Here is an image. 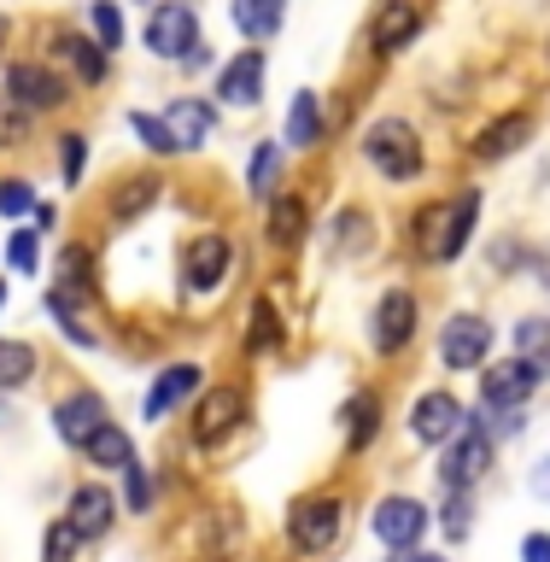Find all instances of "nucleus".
<instances>
[{
  "mask_svg": "<svg viewBox=\"0 0 550 562\" xmlns=\"http://www.w3.org/2000/svg\"><path fill=\"white\" fill-rule=\"evenodd\" d=\"M88 24H94V42H100L105 53L123 47V18H117L112 0H94V7H88Z\"/></svg>",
  "mask_w": 550,
  "mask_h": 562,
  "instance_id": "obj_34",
  "label": "nucleus"
},
{
  "mask_svg": "<svg viewBox=\"0 0 550 562\" xmlns=\"http://www.w3.org/2000/svg\"><path fill=\"white\" fill-rule=\"evenodd\" d=\"M7 258H12V270H18V276H35V235H30V228H18V235H12Z\"/></svg>",
  "mask_w": 550,
  "mask_h": 562,
  "instance_id": "obj_41",
  "label": "nucleus"
},
{
  "mask_svg": "<svg viewBox=\"0 0 550 562\" xmlns=\"http://www.w3.org/2000/svg\"><path fill=\"white\" fill-rule=\"evenodd\" d=\"M534 492H539V498H550V457L534 469Z\"/></svg>",
  "mask_w": 550,
  "mask_h": 562,
  "instance_id": "obj_44",
  "label": "nucleus"
},
{
  "mask_svg": "<svg viewBox=\"0 0 550 562\" xmlns=\"http://www.w3.org/2000/svg\"><path fill=\"white\" fill-rule=\"evenodd\" d=\"M416 30H422V7H416V0H381L375 18H369V42H375V53L411 47Z\"/></svg>",
  "mask_w": 550,
  "mask_h": 562,
  "instance_id": "obj_16",
  "label": "nucleus"
},
{
  "mask_svg": "<svg viewBox=\"0 0 550 562\" xmlns=\"http://www.w3.org/2000/svg\"><path fill=\"white\" fill-rule=\"evenodd\" d=\"M258 94H263V53L246 47L217 70V100L223 105H258Z\"/></svg>",
  "mask_w": 550,
  "mask_h": 562,
  "instance_id": "obj_18",
  "label": "nucleus"
},
{
  "mask_svg": "<svg viewBox=\"0 0 550 562\" xmlns=\"http://www.w3.org/2000/svg\"><path fill=\"white\" fill-rule=\"evenodd\" d=\"M534 386H539L534 369H527L521 358H509V363H486V375H481V398H486V411L509 416V411H521V404L534 398Z\"/></svg>",
  "mask_w": 550,
  "mask_h": 562,
  "instance_id": "obj_11",
  "label": "nucleus"
},
{
  "mask_svg": "<svg viewBox=\"0 0 550 562\" xmlns=\"http://www.w3.org/2000/svg\"><path fill=\"white\" fill-rule=\"evenodd\" d=\"M130 130H135L141 140H147V147H153L158 158L182 153V147H176V135H170V123H165V117H153V112H130Z\"/></svg>",
  "mask_w": 550,
  "mask_h": 562,
  "instance_id": "obj_31",
  "label": "nucleus"
},
{
  "mask_svg": "<svg viewBox=\"0 0 550 562\" xmlns=\"http://www.w3.org/2000/svg\"><path fill=\"white\" fill-rule=\"evenodd\" d=\"M165 123H170L176 147L193 153V147H205V135H211V105H205V100H193V94H182V100H170Z\"/></svg>",
  "mask_w": 550,
  "mask_h": 562,
  "instance_id": "obj_22",
  "label": "nucleus"
},
{
  "mask_svg": "<svg viewBox=\"0 0 550 562\" xmlns=\"http://www.w3.org/2000/svg\"><path fill=\"white\" fill-rule=\"evenodd\" d=\"M416 323H422V305H416V293H381V305H375V323H369V340H375L381 358H399L404 346L416 340Z\"/></svg>",
  "mask_w": 550,
  "mask_h": 562,
  "instance_id": "obj_7",
  "label": "nucleus"
},
{
  "mask_svg": "<svg viewBox=\"0 0 550 562\" xmlns=\"http://www.w3.org/2000/svg\"><path fill=\"white\" fill-rule=\"evenodd\" d=\"M158 188H165L158 176H135V182H123V193L112 200V211H117V217H135V211H147V205L158 200Z\"/></svg>",
  "mask_w": 550,
  "mask_h": 562,
  "instance_id": "obj_32",
  "label": "nucleus"
},
{
  "mask_svg": "<svg viewBox=\"0 0 550 562\" xmlns=\"http://www.w3.org/2000/svg\"><path fill=\"white\" fill-rule=\"evenodd\" d=\"M516 358L534 369L539 381L550 375V323H545V316H527V323L516 328Z\"/></svg>",
  "mask_w": 550,
  "mask_h": 562,
  "instance_id": "obj_24",
  "label": "nucleus"
},
{
  "mask_svg": "<svg viewBox=\"0 0 550 562\" xmlns=\"http://www.w3.org/2000/svg\"><path fill=\"white\" fill-rule=\"evenodd\" d=\"M0 305H7V281H0Z\"/></svg>",
  "mask_w": 550,
  "mask_h": 562,
  "instance_id": "obj_46",
  "label": "nucleus"
},
{
  "mask_svg": "<svg viewBox=\"0 0 550 562\" xmlns=\"http://www.w3.org/2000/svg\"><path fill=\"white\" fill-rule=\"evenodd\" d=\"M340 533H346V498H340V492H311V498H299L288 509V539H293L299 557L334 551Z\"/></svg>",
  "mask_w": 550,
  "mask_h": 562,
  "instance_id": "obj_2",
  "label": "nucleus"
},
{
  "mask_svg": "<svg viewBox=\"0 0 550 562\" xmlns=\"http://www.w3.org/2000/svg\"><path fill=\"white\" fill-rule=\"evenodd\" d=\"M474 217H481V193H474V188H463L457 200H434V205H422V211H416V223H411L416 258H428V263H451V258L469 246Z\"/></svg>",
  "mask_w": 550,
  "mask_h": 562,
  "instance_id": "obj_1",
  "label": "nucleus"
},
{
  "mask_svg": "<svg viewBox=\"0 0 550 562\" xmlns=\"http://www.w3.org/2000/svg\"><path fill=\"white\" fill-rule=\"evenodd\" d=\"M363 153L386 182H416L422 176V135H416V123H404V117H375L369 123Z\"/></svg>",
  "mask_w": 550,
  "mask_h": 562,
  "instance_id": "obj_3",
  "label": "nucleus"
},
{
  "mask_svg": "<svg viewBox=\"0 0 550 562\" xmlns=\"http://www.w3.org/2000/svg\"><path fill=\"white\" fill-rule=\"evenodd\" d=\"M276 176H281V153H276V140H258L252 170H246V193H252V200H270V193H276Z\"/></svg>",
  "mask_w": 550,
  "mask_h": 562,
  "instance_id": "obj_28",
  "label": "nucleus"
},
{
  "mask_svg": "<svg viewBox=\"0 0 550 562\" xmlns=\"http://www.w3.org/2000/svg\"><path fill=\"white\" fill-rule=\"evenodd\" d=\"M486 469H492V434L481 428V416H469L463 434L446 446V457H439V481H446L451 492H469Z\"/></svg>",
  "mask_w": 550,
  "mask_h": 562,
  "instance_id": "obj_4",
  "label": "nucleus"
},
{
  "mask_svg": "<svg viewBox=\"0 0 550 562\" xmlns=\"http://www.w3.org/2000/svg\"><path fill=\"white\" fill-rule=\"evenodd\" d=\"M545 288H550V281H545Z\"/></svg>",
  "mask_w": 550,
  "mask_h": 562,
  "instance_id": "obj_48",
  "label": "nucleus"
},
{
  "mask_svg": "<svg viewBox=\"0 0 550 562\" xmlns=\"http://www.w3.org/2000/svg\"><path fill=\"white\" fill-rule=\"evenodd\" d=\"M270 340H281V316L270 299H258L252 305V334H246V351H270Z\"/></svg>",
  "mask_w": 550,
  "mask_h": 562,
  "instance_id": "obj_35",
  "label": "nucleus"
},
{
  "mask_svg": "<svg viewBox=\"0 0 550 562\" xmlns=\"http://www.w3.org/2000/svg\"><path fill=\"white\" fill-rule=\"evenodd\" d=\"M82 457H88L94 469H130V463H135V439L123 434L117 422H105V428L82 446Z\"/></svg>",
  "mask_w": 550,
  "mask_h": 562,
  "instance_id": "obj_23",
  "label": "nucleus"
},
{
  "mask_svg": "<svg viewBox=\"0 0 550 562\" xmlns=\"http://www.w3.org/2000/svg\"><path fill=\"white\" fill-rule=\"evenodd\" d=\"M0 42H7V18H0Z\"/></svg>",
  "mask_w": 550,
  "mask_h": 562,
  "instance_id": "obj_47",
  "label": "nucleus"
},
{
  "mask_svg": "<svg viewBox=\"0 0 550 562\" xmlns=\"http://www.w3.org/2000/svg\"><path fill=\"white\" fill-rule=\"evenodd\" d=\"M463 422H469V411L451 393H422L411 404V439L416 446H451V439L463 434Z\"/></svg>",
  "mask_w": 550,
  "mask_h": 562,
  "instance_id": "obj_9",
  "label": "nucleus"
},
{
  "mask_svg": "<svg viewBox=\"0 0 550 562\" xmlns=\"http://www.w3.org/2000/svg\"><path fill=\"white\" fill-rule=\"evenodd\" d=\"M53 428H59L65 446H77V451H82L88 439L105 428V398H100V393H88V386H82V393H65L59 404H53Z\"/></svg>",
  "mask_w": 550,
  "mask_h": 562,
  "instance_id": "obj_14",
  "label": "nucleus"
},
{
  "mask_svg": "<svg viewBox=\"0 0 550 562\" xmlns=\"http://www.w3.org/2000/svg\"><path fill=\"white\" fill-rule=\"evenodd\" d=\"M334 258H351V252H363L369 246V235H375V228H369V217L363 211H340V217H334Z\"/></svg>",
  "mask_w": 550,
  "mask_h": 562,
  "instance_id": "obj_30",
  "label": "nucleus"
},
{
  "mask_svg": "<svg viewBox=\"0 0 550 562\" xmlns=\"http://www.w3.org/2000/svg\"><path fill=\"white\" fill-rule=\"evenodd\" d=\"M486 351H492L486 316H451V323L439 328V358H446V369H481Z\"/></svg>",
  "mask_w": 550,
  "mask_h": 562,
  "instance_id": "obj_10",
  "label": "nucleus"
},
{
  "mask_svg": "<svg viewBox=\"0 0 550 562\" xmlns=\"http://www.w3.org/2000/svg\"><path fill=\"white\" fill-rule=\"evenodd\" d=\"M240 411H246V398L235 386H211V393L193 404V439H200V446H223V439L240 428Z\"/></svg>",
  "mask_w": 550,
  "mask_h": 562,
  "instance_id": "obj_13",
  "label": "nucleus"
},
{
  "mask_svg": "<svg viewBox=\"0 0 550 562\" xmlns=\"http://www.w3.org/2000/svg\"><path fill=\"white\" fill-rule=\"evenodd\" d=\"M200 393V369L193 363H170L165 375H158V386H153V398H147V422H165L182 398H193Z\"/></svg>",
  "mask_w": 550,
  "mask_h": 562,
  "instance_id": "obj_21",
  "label": "nucleus"
},
{
  "mask_svg": "<svg viewBox=\"0 0 550 562\" xmlns=\"http://www.w3.org/2000/svg\"><path fill=\"white\" fill-rule=\"evenodd\" d=\"M59 59H70L77 65V77L82 82H105V47L100 42H88V35H59Z\"/></svg>",
  "mask_w": 550,
  "mask_h": 562,
  "instance_id": "obj_26",
  "label": "nucleus"
},
{
  "mask_svg": "<svg viewBox=\"0 0 550 562\" xmlns=\"http://www.w3.org/2000/svg\"><path fill=\"white\" fill-rule=\"evenodd\" d=\"M30 135V112H18V105L0 94V147H24Z\"/></svg>",
  "mask_w": 550,
  "mask_h": 562,
  "instance_id": "obj_38",
  "label": "nucleus"
},
{
  "mask_svg": "<svg viewBox=\"0 0 550 562\" xmlns=\"http://www.w3.org/2000/svg\"><path fill=\"white\" fill-rule=\"evenodd\" d=\"M77 551H82V539L70 521H53L42 533V562H77Z\"/></svg>",
  "mask_w": 550,
  "mask_h": 562,
  "instance_id": "obj_33",
  "label": "nucleus"
},
{
  "mask_svg": "<svg viewBox=\"0 0 550 562\" xmlns=\"http://www.w3.org/2000/svg\"><path fill=\"white\" fill-rule=\"evenodd\" d=\"M147 47L158 59H188L200 47V12L182 7V0H158L147 18Z\"/></svg>",
  "mask_w": 550,
  "mask_h": 562,
  "instance_id": "obj_6",
  "label": "nucleus"
},
{
  "mask_svg": "<svg viewBox=\"0 0 550 562\" xmlns=\"http://www.w3.org/2000/svg\"><path fill=\"white\" fill-rule=\"evenodd\" d=\"M375 428H381V398L375 393H358L346 404V451H363L369 439H375Z\"/></svg>",
  "mask_w": 550,
  "mask_h": 562,
  "instance_id": "obj_25",
  "label": "nucleus"
},
{
  "mask_svg": "<svg viewBox=\"0 0 550 562\" xmlns=\"http://www.w3.org/2000/svg\"><path fill=\"white\" fill-rule=\"evenodd\" d=\"M59 288L65 293H88V252L82 246H70V252L59 258Z\"/></svg>",
  "mask_w": 550,
  "mask_h": 562,
  "instance_id": "obj_39",
  "label": "nucleus"
},
{
  "mask_svg": "<svg viewBox=\"0 0 550 562\" xmlns=\"http://www.w3.org/2000/svg\"><path fill=\"white\" fill-rule=\"evenodd\" d=\"M35 375V346H24V340H0V386H24Z\"/></svg>",
  "mask_w": 550,
  "mask_h": 562,
  "instance_id": "obj_29",
  "label": "nucleus"
},
{
  "mask_svg": "<svg viewBox=\"0 0 550 562\" xmlns=\"http://www.w3.org/2000/svg\"><path fill=\"white\" fill-rule=\"evenodd\" d=\"M228 263H235V246H228V235H193L188 240V252H182V276H188V288H223L228 281Z\"/></svg>",
  "mask_w": 550,
  "mask_h": 562,
  "instance_id": "obj_12",
  "label": "nucleus"
},
{
  "mask_svg": "<svg viewBox=\"0 0 550 562\" xmlns=\"http://www.w3.org/2000/svg\"><path fill=\"white\" fill-rule=\"evenodd\" d=\"M123 504H130L135 516L153 504V486H147V469H141V463H130V469H123Z\"/></svg>",
  "mask_w": 550,
  "mask_h": 562,
  "instance_id": "obj_40",
  "label": "nucleus"
},
{
  "mask_svg": "<svg viewBox=\"0 0 550 562\" xmlns=\"http://www.w3.org/2000/svg\"><path fill=\"white\" fill-rule=\"evenodd\" d=\"M65 140V182H82V158H88V135H59Z\"/></svg>",
  "mask_w": 550,
  "mask_h": 562,
  "instance_id": "obj_42",
  "label": "nucleus"
},
{
  "mask_svg": "<svg viewBox=\"0 0 550 562\" xmlns=\"http://www.w3.org/2000/svg\"><path fill=\"white\" fill-rule=\"evenodd\" d=\"M65 521L77 527V539H82V544H94V539H105V533H112V521H117V498H112L105 486L82 481L77 492H70V509H65Z\"/></svg>",
  "mask_w": 550,
  "mask_h": 562,
  "instance_id": "obj_15",
  "label": "nucleus"
},
{
  "mask_svg": "<svg viewBox=\"0 0 550 562\" xmlns=\"http://www.w3.org/2000/svg\"><path fill=\"white\" fill-rule=\"evenodd\" d=\"M416 562H446V557H434V551H416Z\"/></svg>",
  "mask_w": 550,
  "mask_h": 562,
  "instance_id": "obj_45",
  "label": "nucleus"
},
{
  "mask_svg": "<svg viewBox=\"0 0 550 562\" xmlns=\"http://www.w3.org/2000/svg\"><path fill=\"white\" fill-rule=\"evenodd\" d=\"M7 100L18 105V112H65L70 105V88L53 65H12L7 70Z\"/></svg>",
  "mask_w": 550,
  "mask_h": 562,
  "instance_id": "obj_5",
  "label": "nucleus"
},
{
  "mask_svg": "<svg viewBox=\"0 0 550 562\" xmlns=\"http://www.w3.org/2000/svg\"><path fill=\"white\" fill-rule=\"evenodd\" d=\"M527 140H534V112H509V117H492L481 135H474V158L481 165H498V158H509V153H521Z\"/></svg>",
  "mask_w": 550,
  "mask_h": 562,
  "instance_id": "obj_17",
  "label": "nucleus"
},
{
  "mask_svg": "<svg viewBox=\"0 0 550 562\" xmlns=\"http://www.w3.org/2000/svg\"><path fill=\"white\" fill-rule=\"evenodd\" d=\"M369 527H375V539L386 551H416L422 533H428V504L422 498H381Z\"/></svg>",
  "mask_w": 550,
  "mask_h": 562,
  "instance_id": "obj_8",
  "label": "nucleus"
},
{
  "mask_svg": "<svg viewBox=\"0 0 550 562\" xmlns=\"http://www.w3.org/2000/svg\"><path fill=\"white\" fill-rule=\"evenodd\" d=\"M439 527H446V539H469V527H474V504H469V492H451L446 509H439Z\"/></svg>",
  "mask_w": 550,
  "mask_h": 562,
  "instance_id": "obj_36",
  "label": "nucleus"
},
{
  "mask_svg": "<svg viewBox=\"0 0 550 562\" xmlns=\"http://www.w3.org/2000/svg\"><path fill=\"white\" fill-rule=\"evenodd\" d=\"M228 12H235V30L246 42H276L288 24V0H228Z\"/></svg>",
  "mask_w": 550,
  "mask_h": 562,
  "instance_id": "obj_19",
  "label": "nucleus"
},
{
  "mask_svg": "<svg viewBox=\"0 0 550 562\" xmlns=\"http://www.w3.org/2000/svg\"><path fill=\"white\" fill-rule=\"evenodd\" d=\"M288 140H293V147H316V140H323V105H316V94H293V105H288Z\"/></svg>",
  "mask_w": 550,
  "mask_h": 562,
  "instance_id": "obj_27",
  "label": "nucleus"
},
{
  "mask_svg": "<svg viewBox=\"0 0 550 562\" xmlns=\"http://www.w3.org/2000/svg\"><path fill=\"white\" fill-rule=\"evenodd\" d=\"M521 562H550V533H527L521 539Z\"/></svg>",
  "mask_w": 550,
  "mask_h": 562,
  "instance_id": "obj_43",
  "label": "nucleus"
},
{
  "mask_svg": "<svg viewBox=\"0 0 550 562\" xmlns=\"http://www.w3.org/2000/svg\"><path fill=\"white\" fill-rule=\"evenodd\" d=\"M24 211H35V193L24 176H0V217H24Z\"/></svg>",
  "mask_w": 550,
  "mask_h": 562,
  "instance_id": "obj_37",
  "label": "nucleus"
},
{
  "mask_svg": "<svg viewBox=\"0 0 550 562\" xmlns=\"http://www.w3.org/2000/svg\"><path fill=\"white\" fill-rule=\"evenodd\" d=\"M263 235H270V246H281V252H293V246L311 235V211H305V200H293V193H281V200H270Z\"/></svg>",
  "mask_w": 550,
  "mask_h": 562,
  "instance_id": "obj_20",
  "label": "nucleus"
}]
</instances>
